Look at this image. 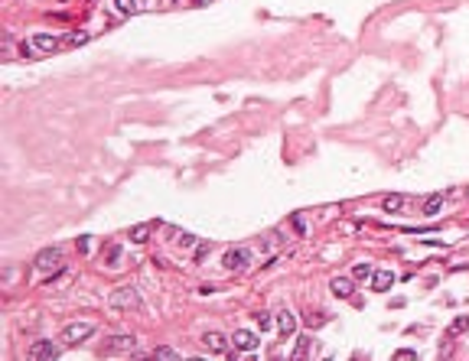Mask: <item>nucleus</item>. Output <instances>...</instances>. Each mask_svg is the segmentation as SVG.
Returning a JSON list of instances; mask_svg holds the SVG:
<instances>
[{"mask_svg":"<svg viewBox=\"0 0 469 361\" xmlns=\"http://www.w3.org/2000/svg\"><path fill=\"white\" fill-rule=\"evenodd\" d=\"M108 303H111V309H121V312H130V309H134V312H140V309H143L140 293H137L134 287H121V290H114Z\"/></svg>","mask_w":469,"mask_h":361,"instance_id":"1","label":"nucleus"},{"mask_svg":"<svg viewBox=\"0 0 469 361\" xmlns=\"http://www.w3.org/2000/svg\"><path fill=\"white\" fill-rule=\"evenodd\" d=\"M92 335H95V322H68L65 329H62V345L75 348V345L88 342Z\"/></svg>","mask_w":469,"mask_h":361,"instance_id":"2","label":"nucleus"},{"mask_svg":"<svg viewBox=\"0 0 469 361\" xmlns=\"http://www.w3.org/2000/svg\"><path fill=\"white\" fill-rule=\"evenodd\" d=\"M134 345H137L134 335H111L101 345V355H124V351H134Z\"/></svg>","mask_w":469,"mask_h":361,"instance_id":"3","label":"nucleus"},{"mask_svg":"<svg viewBox=\"0 0 469 361\" xmlns=\"http://www.w3.org/2000/svg\"><path fill=\"white\" fill-rule=\"evenodd\" d=\"M248 263H251V251H248V247H231V251L225 254L222 267L231 270V274H238V270H245Z\"/></svg>","mask_w":469,"mask_h":361,"instance_id":"4","label":"nucleus"},{"mask_svg":"<svg viewBox=\"0 0 469 361\" xmlns=\"http://www.w3.org/2000/svg\"><path fill=\"white\" fill-rule=\"evenodd\" d=\"M202 345L212 351V355H228V351H231V338H225L222 332H205Z\"/></svg>","mask_w":469,"mask_h":361,"instance_id":"5","label":"nucleus"},{"mask_svg":"<svg viewBox=\"0 0 469 361\" xmlns=\"http://www.w3.org/2000/svg\"><path fill=\"white\" fill-rule=\"evenodd\" d=\"M30 358L33 361H56L59 358V345H52L49 338H39V342H33Z\"/></svg>","mask_w":469,"mask_h":361,"instance_id":"6","label":"nucleus"},{"mask_svg":"<svg viewBox=\"0 0 469 361\" xmlns=\"http://www.w3.org/2000/svg\"><path fill=\"white\" fill-rule=\"evenodd\" d=\"M36 267L39 270H59L62 267V247H46L36 254Z\"/></svg>","mask_w":469,"mask_h":361,"instance_id":"7","label":"nucleus"},{"mask_svg":"<svg viewBox=\"0 0 469 361\" xmlns=\"http://www.w3.org/2000/svg\"><path fill=\"white\" fill-rule=\"evenodd\" d=\"M231 345H234V351H254V348H258V335L248 332V329H234Z\"/></svg>","mask_w":469,"mask_h":361,"instance_id":"8","label":"nucleus"},{"mask_svg":"<svg viewBox=\"0 0 469 361\" xmlns=\"http://www.w3.org/2000/svg\"><path fill=\"white\" fill-rule=\"evenodd\" d=\"M395 280L398 277L391 274V270H375V274H371V290H375V293H388V290L395 287Z\"/></svg>","mask_w":469,"mask_h":361,"instance_id":"9","label":"nucleus"},{"mask_svg":"<svg viewBox=\"0 0 469 361\" xmlns=\"http://www.w3.org/2000/svg\"><path fill=\"white\" fill-rule=\"evenodd\" d=\"M309 355H316V338L313 335H300L296 345H293V358H309Z\"/></svg>","mask_w":469,"mask_h":361,"instance_id":"10","label":"nucleus"},{"mask_svg":"<svg viewBox=\"0 0 469 361\" xmlns=\"http://www.w3.org/2000/svg\"><path fill=\"white\" fill-rule=\"evenodd\" d=\"M157 228H160V221H143V225H134V228H130V241H137V244H140V241H147L150 234L157 231Z\"/></svg>","mask_w":469,"mask_h":361,"instance_id":"11","label":"nucleus"},{"mask_svg":"<svg viewBox=\"0 0 469 361\" xmlns=\"http://www.w3.org/2000/svg\"><path fill=\"white\" fill-rule=\"evenodd\" d=\"M277 329H280V335H284V338H287V335H293V332H296V316H293L290 309L277 312Z\"/></svg>","mask_w":469,"mask_h":361,"instance_id":"12","label":"nucleus"},{"mask_svg":"<svg viewBox=\"0 0 469 361\" xmlns=\"http://www.w3.org/2000/svg\"><path fill=\"white\" fill-rule=\"evenodd\" d=\"M329 290H333V296H339V300H349L355 287H352V280H349V277H336V280L329 283Z\"/></svg>","mask_w":469,"mask_h":361,"instance_id":"13","label":"nucleus"},{"mask_svg":"<svg viewBox=\"0 0 469 361\" xmlns=\"http://www.w3.org/2000/svg\"><path fill=\"white\" fill-rule=\"evenodd\" d=\"M33 43H36L39 52H56L59 46H62L56 36H49V33H36V36H33Z\"/></svg>","mask_w":469,"mask_h":361,"instance_id":"14","label":"nucleus"},{"mask_svg":"<svg viewBox=\"0 0 469 361\" xmlns=\"http://www.w3.org/2000/svg\"><path fill=\"white\" fill-rule=\"evenodd\" d=\"M303 322H306L309 329H320V325H326V322H329V312H323V309H316V312H313V309H309L306 316H303Z\"/></svg>","mask_w":469,"mask_h":361,"instance_id":"15","label":"nucleus"},{"mask_svg":"<svg viewBox=\"0 0 469 361\" xmlns=\"http://www.w3.org/2000/svg\"><path fill=\"white\" fill-rule=\"evenodd\" d=\"M440 208H443V192H433V196H427L424 215H440Z\"/></svg>","mask_w":469,"mask_h":361,"instance_id":"16","label":"nucleus"},{"mask_svg":"<svg viewBox=\"0 0 469 361\" xmlns=\"http://www.w3.org/2000/svg\"><path fill=\"white\" fill-rule=\"evenodd\" d=\"M404 205H408V199H404V196H388V199L381 202V208H384V212H401Z\"/></svg>","mask_w":469,"mask_h":361,"instance_id":"17","label":"nucleus"},{"mask_svg":"<svg viewBox=\"0 0 469 361\" xmlns=\"http://www.w3.org/2000/svg\"><path fill=\"white\" fill-rule=\"evenodd\" d=\"M114 7H117V13L130 17V13H137V10H140V0H114Z\"/></svg>","mask_w":469,"mask_h":361,"instance_id":"18","label":"nucleus"},{"mask_svg":"<svg viewBox=\"0 0 469 361\" xmlns=\"http://www.w3.org/2000/svg\"><path fill=\"white\" fill-rule=\"evenodd\" d=\"M101 257H105L108 267H117V260H121V247H117V244H108L105 251H101Z\"/></svg>","mask_w":469,"mask_h":361,"instance_id":"19","label":"nucleus"},{"mask_svg":"<svg viewBox=\"0 0 469 361\" xmlns=\"http://www.w3.org/2000/svg\"><path fill=\"white\" fill-rule=\"evenodd\" d=\"M463 332H469V316H456L450 322V338L453 335H463Z\"/></svg>","mask_w":469,"mask_h":361,"instance_id":"20","label":"nucleus"},{"mask_svg":"<svg viewBox=\"0 0 469 361\" xmlns=\"http://www.w3.org/2000/svg\"><path fill=\"white\" fill-rule=\"evenodd\" d=\"M254 322H258V329H261V332H267V329L274 325V316H271V312H264V309H261V312H254Z\"/></svg>","mask_w":469,"mask_h":361,"instance_id":"21","label":"nucleus"},{"mask_svg":"<svg viewBox=\"0 0 469 361\" xmlns=\"http://www.w3.org/2000/svg\"><path fill=\"white\" fill-rule=\"evenodd\" d=\"M371 274H375V270H371L368 263H355V267H352V277H355V280H371Z\"/></svg>","mask_w":469,"mask_h":361,"instance_id":"22","label":"nucleus"},{"mask_svg":"<svg viewBox=\"0 0 469 361\" xmlns=\"http://www.w3.org/2000/svg\"><path fill=\"white\" fill-rule=\"evenodd\" d=\"M153 358L173 361V358H179V351H176V348H170V345H160V348H153Z\"/></svg>","mask_w":469,"mask_h":361,"instance_id":"23","label":"nucleus"},{"mask_svg":"<svg viewBox=\"0 0 469 361\" xmlns=\"http://www.w3.org/2000/svg\"><path fill=\"white\" fill-rule=\"evenodd\" d=\"M209 251H212V244H205V241H199V244H196V254H192V260H196V263H202L205 257H209Z\"/></svg>","mask_w":469,"mask_h":361,"instance_id":"24","label":"nucleus"},{"mask_svg":"<svg viewBox=\"0 0 469 361\" xmlns=\"http://www.w3.org/2000/svg\"><path fill=\"white\" fill-rule=\"evenodd\" d=\"M176 244H179V247H196L199 241H196V234H186V231H183V234H176Z\"/></svg>","mask_w":469,"mask_h":361,"instance_id":"25","label":"nucleus"},{"mask_svg":"<svg viewBox=\"0 0 469 361\" xmlns=\"http://www.w3.org/2000/svg\"><path fill=\"white\" fill-rule=\"evenodd\" d=\"M85 39H88L85 33H68V36H65V46H82Z\"/></svg>","mask_w":469,"mask_h":361,"instance_id":"26","label":"nucleus"},{"mask_svg":"<svg viewBox=\"0 0 469 361\" xmlns=\"http://www.w3.org/2000/svg\"><path fill=\"white\" fill-rule=\"evenodd\" d=\"M395 358H398V361H411V358H417V351H411V348H398V351H395Z\"/></svg>","mask_w":469,"mask_h":361,"instance_id":"27","label":"nucleus"},{"mask_svg":"<svg viewBox=\"0 0 469 361\" xmlns=\"http://www.w3.org/2000/svg\"><path fill=\"white\" fill-rule=\"evenodd\" d=\"M277 244H280V238H277V234H267V241H264L261 247H264V251H274Z\"/></svg>","mask_w":469,"mask_h":361,"instance_id":"28","label":"nucleus"},{"mask_svg":"<svg viewBox=\"0 0 469 361\" xmlns=\"http://www.w3.org/2000/svg\"><path fill=\"white\" fill-rule=\"evenodd\" d=\"M167 4H170V7H176V4H179V0H167Z\"/></svg>","mask_w":469,"mask_h":361,"instance_id":"29","label":"nucleus"},{"mask_svg":"<svg viewBox=\"0 0 469 361\" xmlns=\"http://www.w3.org/2000/svg\"><path fill=\"white\" fill-rule=\"evenodd\" d=\"M196 4H199V7H202V4H209V0H196Z\"/></svg>","mask_w":469,"mask_h":361,"instance_id":"30","label":"nucleus"},{"mask_svg":"<svg viewBox=\"0 0 469 361\" xmlns=\"http://www.w3.org/2000/svg\"><path fill=\"white\" fill-rule=\"evenodd\" d=\"M466 196H469V189H466Z\"/></svg>","mask_w":469,"mask_h":361,"instance_id":"31","label":"nucleus"}]
</instances>
